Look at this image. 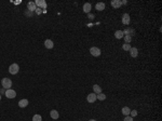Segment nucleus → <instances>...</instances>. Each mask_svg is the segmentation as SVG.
Returning <instances> with one entry per match:
<instances>
[{
    "label": "nucleus",
    "mask_w": 162,
    "mask_h": 121,
    "mask_svg": "<svg viewBox=\"0 0 162 121\" xmlns=\"http://www.w3.org/2000/svg\"><path fill=\"white\" fill-rule=\"evenodd\" d=\"M1 86H2L3 89H5V90L11 89V86H12L11 79H9V78H3V79L1 80Z\"/></svg>",
    "instance_id": "f257e3e1"
},
{
    "label": "nucleus",
    "mask_w": 162,
    "mask_h": 121,
    "mask_svg": "<svg viewBox=\"0 0 162 121\" xmlns=\"http://www.w3.org/2000/svg\"><path fill=\"white\" fill-rule=\"evenodd\" d=\"M19 71H20V66L17 65L16 63H14V64H12V65H10V67H9V72H10L11 75H16Z\"/></svg>",
    "instance_id": "f03ea898"
},
{
    "label": "nucleus",
    "mask_w": 162,
    "mask_h": 121,
    "mask_svg": "<svg viewBox=\"0 0 162 121\" xmlns=\"http://www.w3.org/2000/svg\"><path fill=\"white\" fill-rule=\"evenodd\" d=\"M5 95L7 96V98H14L16 96V92L12 89H8V90H5Z\"/></svg>",
    "instance_id": "7ed1b4c3"
},
{
    "label": "nucleus",
    "mask_w": 162,
    "mask_h": 121,
    "mask_svg": "<svg viewBox=\"0 0 162 121\" xmlns=\"http://www.w3.org/2000/svg\"><path fill=\"white\" fill-rule=\"evenodd\" d=\"M90 53H91L93 56L97 57V56L101 55V50H99L98 48H96V47H92L91 49H90Z\"/></svg>",
    "instance_id": "20e7f679"
},
{
    "label": "nucleus",
    "mask_w": 162,
    "mask_h": 121,
    "mask_svg": "<svg viewBox=\"0 0 162 121\" xmlns=\"http://www.w3.org/2000/svg\"><path fill=\"white\" fill-rule=\"evenodd\" d=\"M35 5L36 7H40V9H47V2L44 0H36Z\"/></svg>",
    "instance_id": "39448f33"
},
{
    "label": "nucleus",
    "mask_w": 162,
    "mask_h": 121,
    "mask_svg": "<svg viewBox=\"0 0 162 121\" xmlns=\"http://www.w3.org/2000/svg\"><path fill=\"white\" fill-rule=\"evenodd\" d=\"M130 22H131V17H130V14L124 13V14L122 15V23L124 24V25H129Z\"/></svg>",
    "instance_id": "423d86ee"
},
{
    "label": "nucleus",
    "mask_w": 162,
    "mask_h": 121,
    "mask_svg": "<svg viewBox=\"0 0 162 121\" xmlns=\"http://www.w3.org/2000/svg\"><path fill=\"white\" fill-rule=\"evenodd\" d=\"M96 94L95 93H90L89 95L87 96V101L88 103H95V101H96Z\"/></svg>",
    "instance_id": "0eeeda50"
},
{
    "label": "nucleus",
    "mask_w": 162,
    "mask_h": 121,
    "mask_svg": "<svg viewBox=\"0 0 162 121\" xmlns=\"http://www.w3.org/2000/svg\"><path fill=\"white\" fill-rule=\"evenodd\" d=\"M27 9H28V11L34 12V11H36L37 7H36V5H35V2H34V1H29V2L27 3Z\"/></svg>",
    "instance_id": "6e6552de"
},
{
    "label": "nucleus",
    "mask_w": 162,
    "mask_h": 121,
    "mask_svg": "<svg viewBox=\"0 0 162 121\" xmlns=\"http://www.w3.org/2000/svg\"><path fill=\"white\" fill-rule=\"evenodd\" d=\"M121 1L120 0H113L111 1V7L115 8V9H119V8H121Z\"/></svg>",
    "instance_id": "1a4fd4ad"
},
{
    "label": "nucleus",
    "mask_w": 162,
    "mask_h": 121,
    "mask_svg": "<svg viewBox=\"0 0 162 121\" xmlns=\"http://www.w3.org/2000/svg\"><path fill=\"white\" fill-rule=\"evenodd\" d=\"M129 52L132 57H136V56L138 55V50H137V48H131Z\"/></svg>",
    "instance_id": "9d476101"
},
{
    "label": "nucleus",
    "mask_w": 162,
    "mask_h": 121,
    "mask_svg": "<svg viewBox=\"0 0 162 121\" xmlns=\"http://www.w3.org/2000/svg\"><path fill=\"white\" fill-rule=\"evenodd\" d=\"M19 106L21 108H24V107H27L28 106V100H26V98H23L19 102Z\"/></svg>",
    "instance_id": "9b49d317"
},
{
    "label": "nucleus",
    "mask_w": 162,
    "mask_h": 121,
    "mask_svg": "<svg viewBox=\"0 0 162 121\" xmlns=\"http://www.w3.org/2000/svg\"><path fill=\"white\" fill-rule=\"evenodd\" d=\"M44 47L47 48V49H52V48L54 47L53 41H52V40H50V39H47L44 41Z\"/></svg>",
    "instance_id": "f8f14e48"
},
{
    "label": "nucleus",
    "mask_w": 162,
    "mask_h": 121,
    "mask_svg": "<svg viewBox=\"0 0 162 121\" xmlns=\"http://www.w3.org/2000/svg\"><path fill=\"white\" fill-rule=\"evenodd\" d=\"M91 8H92V5H91V3H84L83 5V12L84 13H88L89 14L90 13V11H91Z\"/></svg>",
    "instance_id": "ddd939ff"
},
{
    "label": "nucleus",
    "mask_w": 162,
    "mask_h": 121,
    "mask_svg": "<svg viewBox=\"0 0 162 121\" xmlns=\"http://www.w3.org/2000/svg\"><path fill=\"white\" fill-rule=\"evenodd\" d=\"M50 116H51L52 119H59V112H57V110L52 109L51 111H50Z\"/></svg>",
    "instance_id": "4468645a"
},
{
    "label": "nucleus",
    "mask_w": 162,
    "mask_h": 121,
    "mask_svg": "<svg viewBox=\"0 0 162 121\" xmlns=\"http://www.w3.org/2000/svg\"><path fill=\"white\" fill-rule=\"evenodd\" d=\"M105 3L104 2H97L96 5H95V9L97 10V11H103L104 9H105Z\"/></svg>",
    "instance_id": "2eb2a0df"
},
{
    "label": "nucleus",
    "mask_w": 162,
    "mask_h": 121,
    "mask_svg": "<svg viewBox=\"0 0 162 121\" xmlns=\"http://www.w3.org/2000/svg\"><path fill=\"white\" fill-rule=\"evenodd\" d=\"M93 91H94V93L95 94H99V93H102V88L98 86V84H94L93 86Z\"/></svg>",
    "instance_id": "dca6fc26"
},
{
    "label": "nucleus",
    "mask_w": 162,
    "mask_h": 121,
    "mask_svg": "<svg viewBox=\"0 0 162 121\" xmlns=\"http://www.w3.org/2000/svg\"><path fill=\"white\" fill-rule=\"evenodd\" d=\"M115 37L117 38V39H121V38L124 37V35H123V31L122 30H117L115 33Z\"/></svg>",
    "instance_id": "f3484780"
},
{
    "label": "nucleus",
    "mask_w": 162,
    "mask_h": 121,
    "mask_svg": "<svg viewBox=\"0 0 162 121\" xmlns=\"http://www.w3.org/2000/svg\"><path fill=\"white\" fill-rule=\"evenodd\" d=\"M122 114L124 115V116H130V112H131V110H130V108L129 107H127V106H124V107L122 108Z\"/></svg>",
    "instance_id": "a211bd4d"
},
{
    "label": "nucleus",
    "mask_w": 162,
    "mask_h": 121,
    "mask_svg": "<svg viewBox=\"0 0 162 121\" xmlns=\"http://www.w3.org/2000/svg\"><path fill=\"white\" fill-rule=\"evenodd\" d=\"M124 41H125V43H131V41H132V36L131 35H127V36H124Z\"/></svg>",
    "instance_id": "6ab92c4d"
},
{
    "label": "nucleus",
    "mask_w": 162,
    "mask_h": 121,
    "mask_svg": "<svg viewBox=\"0 0 162 121\" xmlns=\"http://www.w3.org/2000/svg\"><path fill=\"white\" fill-rule=\"evenodd\" d=\"M96 98L99 101H104L106 100V95L104 93H99V94H96Z\"/></svg>",
    "instance_id": "aec40b11"
},
{
    "label": "nucleus",
    "mask_w": 162,
    "mask_h": 121,
    "mask_svg": "<svg viewBox=\"0 0 162 121\" xmlns=\"http://www.w3.org/2000/svg\"><path fill=\"white\" fill-rule=\"evenodd\" d=\"M131 44H129V43H124L122 45V49L124 50V51H130V49H131Z\"/></svg>",
    "instance_id": "412c9836"
},
{
    "label": "nucleus",
    "mask_w": 162,
    "mask_h": 121,
    "mask_svg": "<svg viewBox=\"0 0 162 121\" xmlns=\"http://www.w3.org/2000/svg\"><path fill=\"white\" fill-rule=\"evenodd\" d=\"M33 121H42V118H41L40 115H35L33 117Z\"/></svg>",
    "instance_id": "4be33fe9"
},
{
    "label": "nucleus",
    "mask_w": 162,
    "mask_h": 121,
    "mask_svg": "<svg viewBox=\"0 0 162 121\" xmlns=\"http://www.w3.org/2000/svg\"><path fill=\"white\" fill-rule=\"evenodd\" d=\"M130 115H131L132 118H134L135 116H137V111L136 110H131V112H130Z\"/></svg>",
    "instance_id": "5701e85b"
},
{
    "label": "nucleus",
    "mask_w": 162,
    "mask_h": 121,
    "mask_svg": "<svg viewBox=\"0 0 162 121\" xmlns=\"http://www.w3.org/2000/svg\"><path fill=\"white\" fill-rule=\"evenodd\" d=\"M123 121H134V120L131 116H125V118L123 119Z\"/></svg>",
    "instance_id": "b1692460"
},
{
    "label": "nucleus",
    "mask_w": 162,
    "mask_h": 121,
    "mask_svg": "<svg viewBox=\"0 0 162 121\" xmlns=\"http://www.w3.org/2000/svg\"><path fill=\"white\" fill-rule=\"evenodd\" d=\"M35 12H36V13H37V14H40V13H41V12H42V10L40 9V8H37Z\"/></svg>",
    "instance_id": "393cba45"
},
{
    "label": "nucleus",
    "mask_w": 162,
    "mask_h": 121,
    "mask_svg": "<svg viewBox=\"0 0 162 121\" xmlns=\"http://www.w3.org/2000/svg\"><path fill=\"white\" fill-rule=\"evenodd\" d=\"M89 19H90V20H93V19H94V15H93V14L89 13Z\"/></svg>",
    "instance_id": "a878e982"
},
{
    "label": "nucleus",
    "mask_w": 162,
    "mask_h": 121,
    "mask_svg": "<svg viewBox=\"0 0 162 121\" xmlns=\"http://www.w3.org/2000/svg\"><path fill=\"white\" fill-rule=\"evenodd\" d=\"M26 14H27L28 16H31V15H33V12H30V11H27V12H26Z\"/></svg>",
    "instance_id": "bb28decb"
},
{
    "label": "nucleus",
    "mask_w": 162,
    "mask_h": 121,
    "mask_svg": "<svg viewBox=\"0 0 162 121\" xmlns=\"http://www.w3.org/2000/svg\"><path fill=\"white\" fill-rule=\"evenodd\" d=\"M5 89H2V90H0V94H5Z\"/></svg>",
    "instance_id": "cd10ccee"
},
{
    "label": "nucleus",
    "mask_w": 162,
    "mask_h": 121,
    "mask_svg": "<svg viewBox=\"0 0 162 121\" xmlns=\"http://www.w3.org/2000/svg\"><path fill=\"white\" fill-rule=\"evenodd\" d=\"M121 5H127V1H125V0H123V1H121Z\"/></svg>",
    "instance_id": "c85d7f7f"
},
{
    "label": "nucleus",
    "mask_w": 162,
    "mask_h": 121,
    "mask_svg": "<svg viewBox=\"0 0 162 121\" xmlns=\"http://www.w3.org/2000/svg\"><path fill=\"white\" fill-rule=\"evenodd\" d=\"M89 121H96L95 119H91V120H89Z\"/></svg>",
    "instance_id": "c756f323"
},
{
    "label": "nucleus",
    "mask_w": 162,
    "mask_h": 121,
    "mask_svg": "<svg viewBox=\"0 0 162 121\" xmlns=\"http://www.w3.org/2000/svg\"><path fill=\"white\" fill-rule=\"evenodd\" d=\"M0 101H1V95H0Z\"/></svg>",
    "instance_id": "7c9ffc66"
}]
</instances>
